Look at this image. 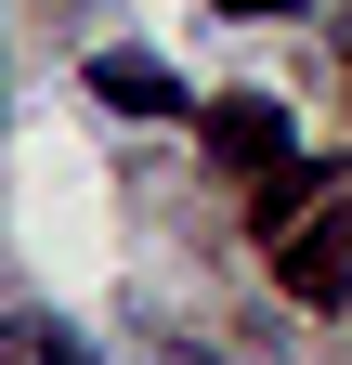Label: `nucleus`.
Listing matches in <instances>:
<instances>
[{"label":"nucleus","mask_w":352,"mask_h":365,"mask_svg":"<svg viewBox=\"0 0 352 365\" xmlns=\"http://www.w3.org/2000/svg\"><path fill=\"white\" fill-rule=\"evenodd\" d=\"M170 365H222V352H196V339H170Z\"/></svg>","instance_id":"39448f33"},{"label":"nucleus","mask_w":352,"mask_h":365,"mask_svg":"<svg viewBox=\"0 0 352 365\" xmlns=\"http://www.w3.org/2000/svg\"><path fill=\"white\" fill-rule=\"evenodd\" d=\"M209 144H222L235 170H287V118H274V105H222V118H209Z\"/></svg>","instance_id":"f03ea898"},{"label":"nucleus","mask_w":352,"mask_h":365,"mask_svg":"<svg viewBox=\"0 0 352 365\" xmlns=\"http://www.w3.org/2000/svg\"><path fill=\"white\" fill-rule=\"evenodd\" d=\"M339 274H352V222H326V235L287 248V287H300V300H339Z\"/></svg>","instance_id":"7ed1b4c3"},{"label":"nucleus","mask_w":352,"mask_h":365,"mask_svg":"<svg viewBox=\"0 0 352 365\" xmlns=\"http://www.w3.org/2000/svg\"><path fill=\"white\" fill-rule=\"evenodd\" d=\"M92 91H105L118 118H170V105H183V91H170V66H157V53H92Z\"/></svg>","instance_id":"f257e3e1"},{"label":"nucleus","mask_w":352,"mask_h":365,"mask_svg":"<svg viewBox=\"0 0 352 365\" xmlns=\"http://www.w3.org/2000/svg\"><path fill=\"white\" fill-rule=\"evenodd\" d=\"M14 339H26V365H92V352H78V339L53 327V313H26V327H14Z\"/></svg>","instance_id":"20e7f679"},{"label":"nucleus","mask_w":352,"mask_h":365,"mask_svg":"<svg viewBox=\"0 0 352 365\" xmlns=\"http://www.w3.org/2000/svg\"><path fill=\"white\" fill-rule=\"evenodd\" d=\"M235 14H300V0H235Z\"/></svg>","instance_id":"423d86ee"}]
</instances>
